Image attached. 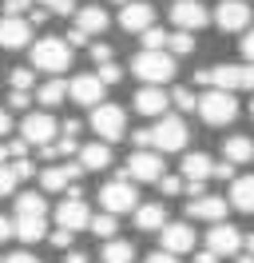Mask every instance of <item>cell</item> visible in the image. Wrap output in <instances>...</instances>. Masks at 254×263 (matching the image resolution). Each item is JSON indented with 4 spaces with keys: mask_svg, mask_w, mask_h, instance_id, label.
<instances>
[{
    "mask_svg": "<svg viewBox=\"0 0 254 263\" xmlns=\"http://www.w3.org/2000/svg\"><path fill=\"white\" fill-rule=\"evenodd\" d=\"M195 80L206 84V88H230V92H242V88H254V64H215V68H199Z\"/></svg>",
    "mask_w": 254,
    "mask_h": 263,
    "instance_id": "1",
    "label": "cell"
},
{
    "mask_svg": "<svg viewBox=\"0 0 254 263\" xmlns=\"http://www.w3.org/2000/svg\"><path fill=\"white\" fill-rule=\"evenodd\" d=\"M131 72L139 76V84H167L175 76V56L163 48H143L131 60Z\"/></svg>",
    "mask_w": 254,
    "mask_h": 263,
    "instance_id": "2",
    "label": "cell"
},
{
    "mask_svg": "<svg viewBox=\"0 0 254 263\" xmlns=\"http://www.w3.org/2000/svg\"><path fill=\"white\" fill-rule=\"evenodd\" d=\"M32 68H40V72H64V68H72V44L60 40V36H40L32 44Z\"/></svg>",
    "mask_w": 254,
    "mask_h": 263,
    "instance_id": "3",
    "label": "cell"
},
{
    "mask_svg": "<svg viewBox=\"0 0 254 263\" xmlns=\"http://www.w3.org/2000/svg\"><path fill=\"white\" fill-rule=\"evenodd\" d=\"M199 116L206 124H215V128H226L238 116V100L230 96V88H206L199 96Z\"/></svg>",
    "mask_w": 254,
    "mask_h": 263,
    "instance_id": "4",
    "label": "cell"
},
{
    "mask_svg": "<svg viewBox=\"0 0 254 263\" xmlns=\"http://www.w3.org/2000/svg\"><path fill=\"white\" fill-rule=\"evenodd\" d=\"M92 132L99 140H108V144L123 140L127 136V112L119 104H95L92 108Z\"/></svg>",
    "mask_w": 254,
    "mask_h": 263,
    "instance_id": "5",
    "label": "cell"
},
{
    "mask_svg": "<svg viewBox=\"0 0 254 263\" xmlns=\"http://www.w3.org/2000/svg\"><path fill=\"white\" fill-rule=\"evenodd\" d=\"M187 140H190V132H187V124L179 120V116H159V124L151 128V148H159V152H183L187 148Z\"/></svg>",
    "mask_w": 254,
    "mask_h": 263,
    "instance_id": "6",
    "label": "cell"
},
{
    "mask_svg": "<svg viewBox=\"0 0 254 263\" xmlns=\"http://www.w3.org/2000/svg\"><path fill=\"white\" fill-rule=\"evenodd\" d=\"M127 180H139V183H159L163 176V160H159V148H135L123 164Z\"/></svg>",
    "mask_w": 254,
    "mask_h": 263,
    "instance_id": "7",
    "label": "cell"
},
{
    "mask_svg": "<svg viewBox=\"0 0 254 263\" xmlns=\"http://www.w3.org/2000/svg\"><path fill=\"white\" fill-rule=\"evenodd\" d=\"M99 203H103V212H115V215L135 212V208H139L135 187L127 183V176H119V180H111V183H103V187H99Z\"/></svg>",
    "mask_w": 254,
    "mask_h": 263,
    "instance_id": "8",
    "label": "cell"
},
{
    "mask_svg": "<svg viewBox=\"0 0 254 263\" xmlns=\"http://www.w3.org/2000/svg\"><path fill=\"white\" fill-rule=\"evenodd\" d=\"M56 223H64V228H72V231H83L88 223H92V212H88L83 192H79L76 183H72V196H68L60 208H56Z\"/></svg>",
    "mask_w": 254,
    "mask_h": 263,
    "instance_id": "9",
    "label": "cell"
},
{
    "mask_svg": "<svg viewBox=\"0 0 254 263\" xmlns=\"http://www.w3.org/2000/svg\"><path fill=\"white\" fill-rule=\"evenodd\" d=\"M250 4H242V0H222L219 8H215V24H219L222 32H246L250 28Z\"/></svg>",
    "mask_w": 254,
    "mask_h": 263,
    "instance_id": "10",
    "label": "cell"
},
{
    "mask_svg": "<svg viewBox=\"0 0 254 263\" xmlns=\"http://www.w3.org/2000/svg\"><path fill=\"white\" fill-rule=\"evenodd\" d=\"M56 132H60V124H56L48 112H28L24 124H20V136H24L28 144H36V148H40V144H52Z\"/></svg>",
    "mask_w": 254,
    "mask_h": 263,
    "instance_id": "11",
    "label": "cell"
},
{
    "mask_svg": "<svg viewBox=\"0 0 254 263\" xmlns=\"http://www.w3.org/2000/svg\"><path fill=\"white\" fill-rule=\"evenodd\" d=\"M28 36H32V20L28 16H0V48H24L28 44Z\"/></svg>",
    "mask_w": 254,
    "mask_h": 263,
    "instance_id": "12",
    "label": "cell"
},
{
    "mask_svg": "<svg viewBox=\"0 0 254 263\" xmlns=\"http://www.w3.org/2000/svg\"><path fill=\"white\" fill-rule=\"evenodd\" d=\"M83 172H88V167L79 164V156H76V164H60V167L40 172V187H44V192H64V187H72Z\"/></svg>",
    "mask_w": 254,
    "mask_h": 263,
    "instance_id": "13",
    "label": "cell"
},
{
    "mask_svg": "<svg viewBox=\"0 0 254 263\" xmlns=\"http://www.w3.org/2000/svg\"><path fill=\"white\" fill-rule=\"evenodd\" d=\"M171 20H175V28H206V4H199V0H175L171 4Z\"/></svg>",
    "mask_w": 254,
    "mask_h": 263,
    "instance_id": "14",
    "label": "cell"
},
{
    "mask_svg": "<svg viewBox=\"0 0 254 263\" xmlns=\"http://www.w3.org/2000/svg\"><path fill=\"white\" fill-rule=\"evenodd\" d=\"M103 88H108V84L99 80V72H95V76H76V80H68L72 100H76V104H83V108H95V104L103 100Z\"/></svg>",
    "mask_w": 254,
    "mask_h": 263,
    "instance_id": "15",
    "label": "cell"
},
{
    "mask_svg": "<svg viewBox=\"0 0 254 263\" xmlns=\"http://www.w3.org/2000/svg\"><path fill=\"white\" fill-rule=\"evenodd\" d=\"M246 243L242 235H238V228H230V223H215V228L206 231V247L210 251H219V255H238V247Z\"/></svg>",
    "mask_w": 254,
    "mask_h": 263,
    "instance_id": "16",
    "label": "cell"
},
{
    "mask_svg": "<svg viewBox=\"0 0 254 263\" xmlns=\"http://www.w3.org/2000/svg\"><path fill=\"white\" fill-rule=\"evenodd\" d=\"M167 104H171V96H167L159 84H143L139 92H135V112L139 116H163Z\"/></svg>",
    "mask_w": 254,
    "mask_h": 263,
    "instance_id": "17",
    "label": "cell"
},
{
    "mask_svg": "<svg viewBox=\"0 0 254 263\" xmlns=\"http://www.w3.org/2000/svg\"><path fill=\"white\" fill-rule=\"evenodd\" d=\"M119 24H123L127 32H143V28H151L155 24V8L151 4H143V0H131L119 8Z\"/></svg>",
    "mask_w": 254,
    "mask_h": 263,
    "instance_id": "18",
    "label": "cell"
},
{
    "mask_svg": "<svg viewBox=\"0 0 254 263\" xmlns=\"http://www.w3.org/2000/svg\"><path fill=\"white\" fill-rule=\"evenodd\" d=\"M163 247L167 251H175V255H187V251H195V228H187V223H163Z\"/></svg>",
    "mask_w": 254,
    "mask_h": 263,
    "instance_id": "19",
    "label": "cell"
},
{
    "mask_svg": "<svg viewBox=\"0 0 254 263\" xmlns=\"http://www.w3.org/2000/svg\"><path fill=\"white\" fill-rule=\"evenodd\" d=\"M226 199H230V208H238L242 215H254V176H235Z\"/></svg>",
    "mask_w": 254,
    "mask_h": 263,
    "instance_id": "20",
    "label": "cell"
},
{
    "mask_svg": "<svg viewBox=\"0 0 254 263\" xmlns=\"http://www.w3.org/2000/svg\"><path fill=\"white\" fill-rule=\"evenodd\" d=\"M226 208H230V199H222V196H195L187 212L195 215V219H210V223H219L222 215H226Z\"/></svg>",
    "mask_w": 254,
    "mask_h": 263,
    "instance_id": "21",
    "label": "cell"
},
{
    "mask_svg": "<svg viewBox=\"0 0 254 263\" xmlns=\"http://www.w3.org/2000/svg\"><path fill=\"white\" fill-rule=\"evenodd\" d=\"M108 24H111V16L99 8V4H88V8H79V12H76V28H83L88 36L108 32Z\"/></svg>",
    "mask_w": 254,
    "mask_h": 263,
    "instance_id": "22",
    "label": "cell"
},
{
    "mask_svg": "<svg viewBox=\"0 0 254 263\" xmlns=\"http://www.w3.org/2000/svg\"><path fill=\"white\" fill-rule=\"evenodd\" d=\"M76 156H79V164L88 167V172H103V167L111 164V144H108V140H99V144H83Z\"/></svg>",
    "mask_w": 254,
    "mask_h": 263,
    "instance_id": "23",
    "label": "cell"
},
{
    "mask_svg": "<svg viewBox=\"0 0 254 263\" xmlns=\"http://www.w3.org/2000/svg\"><path fill=\"white\" fill-rule=\"evenodd\" d=\"M16 239H20V243H40V239H48L44 215H16Z\"/></svg>",
    "mask_w": 254,
    "mask_h": 263,
    "instance_id": "24",
    "label": "cell"
},
{
    "mask_svg": "<svg viewBox=\"0 0 254 263\" xmlns=\"http://www.w3.org/2000/svg\"><path fill=\"white\" fill-rule=\"evenodd\" d=\"M167 223V208L163 203H139L135 208V228L139 231H163Z\"/></svg>",
    "mask_w": 254,
    "mask_h": 263,
    "instance_id": "25",
    "label": "cell"
},
{
    "mask_svg": "<svg viewBox=\"0 0 254 263\" xmlns=\"http://www.w3.org/2000/svg\"><path fill=\"white\" fill-rule=\"evenodd\" d=\"M183 176H187V180H210V176H215V160H210V156H206V152H190L187 160H183Z\"/></svg>",
    "mask_w": 254,
    "mask_h": 263,
    "instance_id": "26",
    "label": "cell"
},
{
    "mask_svg": "<svg viewBox=\"0 0 254 263\" xmlns=\"http://www.w3.org/2000/svg\"><path fill=\"white\" fill-rule=\"evenodd\" d=\"M226 160H230V164H250L254 160V140L250 136H230V140H226Z\"/></svg>",
    "mask_w": 254,
    "mask_h": 263,
    "instance_id": "27",
    "label": "cell"
},
{
    "mask_svg": "<svg viewBox=\"0 0 254 263\" xmlns=\"http://www.w3.org/2000/svg\"><path fill=\"white\" fill-rule=\"evenodd\" d=\"M103 263H131L135 259V247L127 243V239H103Z\"/></svg>",
    "mask_w": 254,
    "mask_h": 263,
    "instance_id": "28",
    "label": "cell"
},
{
    "mask_svg": "<svg viewBox=\"0 0 254 263\" xmlns=\"http://www.w3.org/2000/svg\"><path fill=\"white\" fill-rule=\"evenodd\" d=\"M68 96H72V92H68L64 80H48V84H40V92H36V100H40L44 108H56V104H64Z\"/></svg>",
    "mask_w": 254,
    "mask_h": 263,
    "instance_id": "29",
    "label": "cell"
},
{
    "mask_svg": "<svg viewBox=\"0 0 254 263\" xmlns=\"http://www.w3.org/2000/svg\"><path fill=\"white\" fill-rule=\"evenodd\" d=\"M16 215H48V199L36 192H24V196H16Z\"/></svg>",
    "mask_w": 254,
    "mask_h": 263,
    "instance_id": "30",
    "label": "cell"
},
{
    "mask_svg": "<svg viewBox=\"0 0 254 263\" xmlns=\"http://www.w3.org/2000/svg\"><path fill=\"white\" fill-rule=\"evenodd\" d=\"M115 212H103V215H92V223H88V231L92 235H99V239H115Z\"/></svg>",
    "mask_w": 254,
    "mask_h": 263,
    "instance_id": "31",
    "label": "cell"
},
{
    "mask_svg": "<svg viewBox=\"0 0 254 263\" xmlns=\"http://www.w3.org/2000/svg\"><path fill=\"white\" fill-rule=\"evenodd\" d=\"M167 48H171L175 56H187V52H195V36H190V28L171 32V36H167Z\"/></svg>",
    "mask_w": 254,
    "mask_h": 263,
    "instance_id": "32",
    "label": "cell"
},
{
    "mask_svg": "<svg viewBox=\"0 0 254 263\" xmlns=\"http://www.w3.org/2000/svg\"><path fill=\"white\" fill-rule=\"evenodd\" d=\"M175 108H179V112H199V96H195V92H190V88H175Z\"/></svg>",
    "mask_w": 254,
    "mask_h": 263,
    "instance_id": "33",
    "label": "cell"
},
{
    "mask_svg": "<svg viewBox=\"0 0 254 263\" xmlns=\"http://www.w3.org/2000/svg\"><path fill=\"white\" fill-rule=\"evenodd\" d=\"M16 183H20V176H16L12 164H0V196H12Z\"/></svg>",
    "mask_w": 254,
    "mask_h": 263,
    "instance_id": "34",
    "label": "cell"
},
{
    "mask_svg": "<svg viewBox=\"0 0 254 263\" xmlns=\"http://www.w3.org/2000/svg\"><path fill=\"white\" fill-rule=\"evenodd\" d=\"M8 108H12V112H28V108H32V88H12Z\"/></svg>",
    "mask_w": 254,
    "mask_h": 263,
    "instance_id": "35",
    "label": "cell"
},
{
    "mask_svg": "<svg viewBox=\"0 0 254 263\" xmlns=\"http://www.w3.org/2000/svg\"><path fill=\"white\" fill-rule=\"evenodd\" d=\"M159 192L163 196H179V192H187V176L179 180V176H159Z\"/></svg>",
    "mask_w": 254,
    "mask_h": 263,
    "instance_id": "36",
    "label": "cell"
},
{
    "mask_svg": "<svg viewBox=\"0 0 254 263\" xmlns=\"http://www.w3.org/2000/svg\"><path fill=\"white\" fill-rule=\"evenodd\" d=\"M143 48H167V32H163V28H155V24H151V28H143Z\"/></svg>",
    "mask_w": 254,
    "mask_h": 263,
    "instance_id": "37",
    "label": "cell"
},
{
    "mask_svg": "<svg viewBox=\"0 0 254 263\" xmlns=\"http://www.w3.org/2000/svg\"><path fill=\"white\" fill-rule=\"evenodd\" d=\"M8 84H12V88H32V84H36V68H12Z\"/></svg>",
    "mask_w": 254,
    "mask_h": 263,
    "instance_id": "38",
    "label": "cell"
},
{
    "mask_svg": "<svg viewBox=\"0 0 254 263\" xmlns=\"http://www.w3.org/2000/svg\"><path fill=\"white\" fill-rule=\"evenodd\" d=\"M99 80L103 84H119L123 80V68L115 64V60H103V64H99Z\"/></svg>",
    "mask_w": 254,
    "mask_h": 263,
    "instance_id": "39",
    "label": "cell"
},
{
    "mask_svg": "<svg viewBox=\"0 0 254 263\" xmlns=\"http://www.w3.org/2000/svg\"><path fill=\"white\" fill-rule=\"evenodd\" d=\"M72 235H76V231H72V228H64V223H60V228H56L52 235H48V239H52V247L68 251V247H72Z\"/></svg>",
    "mask_w": 254,
    "mask_h": 263,
    "instance_id": "40",
    "label": "cell"
},
{
    "mask_svg": "<svg viewBox=\"0 0 254 263\" xmlns=\"http://www.w3.org/2000/svg\"><path fill=\"white\" fill-rule=\"evenodd\" d=\"M32 0H4V16H28Z\"/></svg>",
    "mask_w": 254,
    "mask_h": 263,
    "instance_id": "41",
    "label": "cell"
},
{
    "mask_svg": "<svg viewBox=\"0 0 254 263\" xmlns=\"http://www.w3.org/2000/svg\"><path fill=\"white\" fill-rule=\"evenodd\" d=\"M12 167H16V176H20V180H32V176H36V164H32L28 156H16Z\"/></svg>",
    "mask_w": 254,
    "mask_h": 263,
    "instance_id": "42",
    "label": "cell"
},
{
    "mask_svg": "<svg viewBox=\"0 0 254 263\" xmlns=\"http://www.w3.org/2000/svg\"><path fill=\"white\" fill-rule=\"evenodd\" d=\"M16 235V219H8V215H0V243H8Z\"/></svg>",
    "mask_w": 254,
    "mask_h": 263,
    "instance_id": "43",
    "label": "cell"
},
{
    "mask_svg": "<svg viewBox=\"0 0 254 263\" xmlns=\"http://www.w3.org/2000/svg\"><path fill=\"white\" fill-rule=\"evenodd\" d=\"M44 8H52V12H72L76 8V0H40Z\"/></svg>",
    "mask_w": 254,
    "mask_h": 263,
    "instance_id": "44",
    "label": "cell"
},
{
    "mask_svg": "<svg viewBox=\"0 0 254 263\" xmlns=\"http://www.w3.org/2000/svg\"><path fill=\"white\" fill-rule=\"evenodd\" d=\"M143 263H179V259H175V251H167V247H163V251H151Z\"/></svg>",
    "mask_w": 254,
    "mask_h": 263,
    "instance_id": "45",
    "label": "cell"
},
{
    "mask_svg": "<svg viewBox=\"0 0 254 263\" xmlns=\"http://www.w3.org/2000/svg\"><path fill=\"white\" fill-rule=\"evenodd\" d=\"M68 44H72V48H83V44H88V32L72 24V32H68Z\"/></svg>",
    "mask_w": 254,
    "mask_h": 263,
    "instance_id": "46",
    "label": "cell"
},
{
    "mask_svg": "<svg viewBox=\"0 0 254 263\" xmlns=\"http://www.w3.org/2000/svg\"><path fill=\"white\" fill-rule=\"evenodd\" d=\"M92 60H95V64L111 60V44H92Z\"/></svg>",
    "mask_w": 254,
    "mask_h": 263,
    "instance_id": "47",
    "label": "cell"
},
{
    "mask_svg": "<svg viewBox=\"0 0 254 263\" xmlns=\"http://www.w3.org/2000/svg\"><path fill=\"white\" fill-rule=\"evenodd\" d=\"M131 140H135V148H151V128H139V132H131Z\"/></svg>",
    "mask_w": 254,
    "mask_h": 263,
    "instance_id": "48",
    "label": "cell"
},
{
    "mask_svg": "<svg viewBox=\"0 0 254 263\" xmlns=\"http://www.w3.org/2000/svg\"><path fill=\"white\" fill-rule=\"evenodd\" d=\"M222 255L219 251H210V247H203V251H195V263H219Z\"/></svg>",
    "mask_w": 254,
    "mask_h": 263,
    "instance_id": "49",
    "label": "cell"
},
{
    "mask_svg": "<svg viewBox=\"0 0 254 263\" xmlns=\"http://www.w3.org/2000/svg\"><path fill=\"white\" fill-rule=\"evenodd\" d=\"M242 56H246V60L254 64V28H250L246 36H242Z\"/></svg>",
    "mask_w": 254,
    "mask_h": 263,
    "instance_id": "50",
    "label": "cell"
},
{
    "mask_svg": "<svg viewBox=\"0 0 254 263\" xmlns=\"http://www.w3.org/2000/svg\"><path fill=\"white\" fill-rule=\"evenodd\" d=\"M215 176H219V180H235V164H230V160H226V164H215Z\"/></svg>",
    "mask_w": 254,
    "mask_h": 263,
    "instance_id": "51",
    "label": "cell"
},
{
    "mask_svg": "<svg viewBox=\"0 0 254 263\" xmlns=\"http://www.w3.org/2000/svg\"><path fill=\"white\" fill-rule=\"evenodd\" d=\"M4 263H40V259H36L32 251H16V255H8Z\"/></svg>",
    "mask_w": 254,
    "mask_h": 263,
    "instance_id": "52",
    "label": "cell"
},
{
    "mask_svg": "<svg viewBox=\"0 0 254 263\" xmlns=\"http://www.w3.org/2000/svg\"><path fill=\"white\" fill-rule=\"evenodd\" d=\"M64 263H88V255H83V251H76V247H68V255H64Z\"/></svg>",
    "mask_w": 254,
    "mask_h": 263,
    "instance_id": "53",
    "label": "cell"
},
{
    "mask_svg": "<svg viewBox=\"0 0 254 263\" xmlns=\"http://www.w3.org/2000/svg\"><path fill=\"white\" fill-rule=\"evenodd\" d=\"M48 12H52V8H32V12H28V20H32V24H44V20H48Z\"/></svg>",
    "mask_w": 254,
    "mask_h": 263,
    "instance_id": "54",
    "label": "cell"
},
{
    "mask_svg": "<svg viewBox=\"0 0 254 263\" xmlns=\"http://www.w3.org/2000/svg\"><path fill=\"white\" fill-rule=\"evenodd\" d=\"M8 132H12V116L0 108V136H8Z\"/></svg>",
    "mask_w": 254,
    "mask_h": 263,
    "instance_id": "55",
    "label": "cell"
},
{
    "mask_svg": "<svg viewBox=\"0 0 254 263\" xmlns=\"http://www.w3.org/2000/svg\"><path fill=\"white\" fill-rule=\"evenodd\" d=\"M60 132H64V136H76V132H79V120H68V124H64Z\"/></svg>",
    "mask_w": 254,
    "mask_h": 263,
    "instance_id": "56",
    "label": "cell"
},
{
    "mask_svg": "<svg viewBox=\"0 0 254 263\" xmlns=\"http://www.w3.org/2000/svg\"><path fill=\"white\" fill-rule=\"evenodd\" d=\"M8 160H12V152H8V144L0 140V164H8Z\"/></svg>",
    "mask_w": 254,
    "mask_h": 263,
    "instance_id": "57",
    "label": "cell"
},
{
    "mask_svg": "<svg viewBox=\"0 0 254 263\" xmlns=\"http://www.w3.org/2000/svg\"><path fill=\"white\" fill-rule=\"evenodd\" d=\"M235 263H254V251H246V255H238Z\"/></svg>",
    "mask_w": 254,
    "mask_h": 263,
    "instance_id": "58",
    "label": "cell"
},
{
    "mask_svg": "<svg viewBox=\"0 0 254 263\" xmlns=\"http://www.w3.org/2000/svg\"><path fill=\"white\" fill-rule=\"evenodd\" d=\"M246 251H254V235H246Z\"/></svg>",
    "mask_w": 254,
    "mask_h": 263,
    "instance_id": "59",
    "label": "cell"
},
{
    "mask_svg": "<svg viewBox=\"0 0 254 263\" xmlns=\"http://www.w3.org/2000/svg\"><path fill=\"white\" fill-rule=\"evenodd\" d=\"M111 4H119V8H123V4H131V0H111Z\"/></svg>",
    "mask_w": 254,
    "mask_h": 263,
    "instance_id": "60",
    "label": "cell"
},
{
    "mask_svg": "<svg viewBox=\"0 0 254 263\" xmlns=\"http://www.w3.org/2000/svg\"><path fill=\"white\" fill-rule=\"evenodd\" d=\"M250 112H254V104H250Z\"/></svg>",
    "mask_w": 254,
    "mask_h": 263,
    "instance_id": "61",
    "label": "cell"
}]
</instances>
